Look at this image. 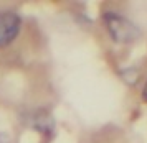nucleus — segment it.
<instances>
[{"label": "nucleus", "instance_id": "1", "mask_svg": "<svg viewBox=\"0 0 147 143\" xmlns=\"http://www.w3.org/2000/svg\"><path fill=\"white\" fill-rule=\"evenodd\" d=\"M104 23H106V28L109 30L111 36L119 43H131L139 35L136 25H132L129 20H126L121 15H116V13H106Z\"/></svg>", "mask_w": 147, "mask_h": 143}, {"label": "nucleus", "instance_id": "2", "mask_svg": "<svg viewBox=\"0 0 147 143\" xmlns=\"http://www.w3.org/2000/svg\"><path fill=\"white\" fill-rule=\"evenodd\" d=\"M20 17L13 12H0V46L12 43L20 31Z\"/></svg>", "mask_w": 147, "mask_h": 143}, {"label": "nucleus", "instance_id": "3", "mask_svg": "<svg viewBox=\"0 0 147 143\" xmlns=\"http://www.w3.org/2000/svg\"><path fill=\"white\" fill-rule=\"evenodd\" d=\"M142 97L147 100V82H146V86H144V89H142Z\"/></svg>", "mask_w": 147, "mask_h": 143}, {"label": "nucleus", "instance_id": "4", "mask_svg": "<svg viewBox=\"0 0 147 143\" xmlns=\"http://www.w3.org/2000/svg\"><path fill=\"white\" fill-rule=\"evenodd\" d=\"M0 143H5V140H3V137L0 135Z\"/></svg>", "mask_w": 147, "mask_h": 143}]
</instances>
